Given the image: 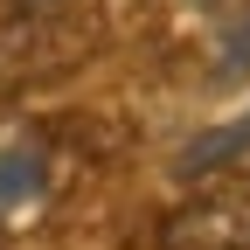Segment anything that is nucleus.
Masks as SVG:
<instances>
[{
  "instance_id": "7ed1b4c3",
  "label": "nucleus",
  "mask_w": 250,
  "mask_h": 250,
  "mask_svg": "<svg viewBox=\"0 0 250 250\" xmlns=\"http://www.w3.org/2000/svg\"><path fill=\"white\" fill-rule=\"evenodd\" d=\"M62 49H56V28L49 21H14V28H0V90H14L28 83L35 70H56Z\"/></svg>"
},
{
  "instance_id": "f257e3e1",
  "label": "nucleus",
  "mask_w": 250,
  "mask_h": 250,
  "mask_svg": "<svg viewBox=\"0 0 250 250\" xmlns=\"http://www.w3.org/2000/svg\"><path fill=\"white\" fill-rule=\"evenodd\" d=\"M160 250H250V174L188 195L160 223Z\"/></svg>"
},
{
  "instance_id": "39448f33",
  "label": "nucleus",
  "mask_w": 250,
  "mask_h": 250,
  "mask_svg": "<svg viewBox=\"0 0 250 250\" xmlns=\"http://www.w3.org/2000/svg\"><path fill=\"white\" fill-rule=\"evenodd\" d=\"M243 70H250V7L236 14V28H229L223 56H215V77H243Z\"/></svg>"
},
{
  "instance_id": "20e7f679",
  "label": "nucleus",
  "mask_w": 250,
  "mask_h": 250,
  "mask_svg": "<svg viewBox=\"0 0 250 250\" xmlns=\"http://www.w3.org/2000/svg\"><path fill=\"white\" fill-rule=\"evenodd\" d=\"M243 153H250V111H243L236 125H208V132L174 160V174H181V181H202V174H223L229 160H243Z\"/></svg>"
},
{
  "instance_id": "423d86ee",
  "label": "nucleus",
  "mask_w": 250,
  "mask_h": 250,
  "mask_svg": "<svg viewBox=\"0 0 250 250\" xmlns=\"http://www.w3.org/2000/svg\"><path fill=\"white\" fill-rule=\"evenodd\" d=\"M28 7H49V0H28Z\"/></svg>"
},
{
  "instance_id": "f03ea898",
  "label": "nucleus",
  "mask_w": 250,
  "mask_h": 250,
  "mask_svg": "<svg viewBox=\"0 0 250 250\" xmlns=\"http://www.w3.org/2000/svg\"><path fill=\"white\" fill-rule=\"evenodd\" d=\"M49 202V139L42 132H14L0 146V229L28 223Z\"/></svg>"
}]
</instances>
